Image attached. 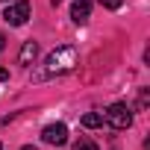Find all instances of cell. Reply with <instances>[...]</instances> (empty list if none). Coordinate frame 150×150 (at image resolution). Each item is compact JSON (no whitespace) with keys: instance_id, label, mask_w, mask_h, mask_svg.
<instances>
[{"instance_id":"1","label":"cell","mask_w":150,"mask_h":150,"mask_svg":"<svg viewBox=\"0 0 150 150\" xmlns=\"http://www.w3.org/2000/svg\"><path fill=\"white\" fill-rule=\"evenodd\" d=\"M80 62V50L74 44H59L56 50L47 53V59L41 62L38 71H33V80L35 83H44V80H53V77H65V74H71L74 68H77Z\"/></svg>"},{"instance_id":"10","label":"cell","mask_w":150,"mask_h":150,"mask_svg":"<svg viewBox=\"0 0 150 150\" xmlns=\"http://www.w3.org/2000/svg\"><path fill=\"white\" fill-rule=\"evenodd\" d=\"M6 80H9V71H6V68H0V83H6Z\"/></svg>"},{"instance_id":"3","label":"cell","mask_w":150,"mask_h":150,"mask_svg":"<svg viewBox=\"0 0 150 150\" xmlns=\"http://www.w3.org/2000/svg\"><path fill=\"white\" fill-rule=\"evenodd\" d=\"M30 15H33V6L27 0H12V6H6V12H3L6 24H12V27H24Z\"/></svg>"},{"instance_id":"14","label":"cell","mask_w":150,"mask_h":150,"mask_svg":"<svg viewBox=\"0 0 150 150\" xmlns=\"http://www.w3.org/2000/svg\"><path fill=\"white\" fill-rule=\"evenodd\" d=\"M0 150H3V144H0Z\"/></svg>"},{"instance_id":"8","label":"cell","mask_w":150,"mask_h":150,"mask_svg":"<svg viewBox=\"0 0 150 150\" xmlns=\"http://www.w3.org/2000/svg\"><path fill=\"white\" fill-rule=\"evenodd\" d=\"M74 150H97V144L91 138H80V141H74Z\"/></svg>"},{"instance_id":"7","label":"cell","mask_w":150,"mask_h":150,"mask_svg":"<svg viewBox=\"0 0 150 150\" xmlns=\"http://www.w3.org/2000/svg\"><path fill=\"white\" fill-rule=\"evenodd\" d=\"M83 127H86V129H97V127H103V115H97V112L83 115Z\"/></svg>"},{"instance_id":"6","label":"cell","mask_w":150,"mask_h":150,"mask_svg":"<svg viewBox=\"0 0 150 150\" xmlns=\"http://www.w3.org/2000/svg\"><path fill=\"white\" fill-rule=\"evenodd\" d=\"M35 56H38V44L35 41H24V47L18 53V62L21 65H30V62H35Z\"/></svg>"},{"instance_id":"5","label":"cell","mask_w":150,"mask_h":150,"mask_svg":"<svg viewBox=\"0 0 150 150\" xmlns=\"http://www.w3.org/2000/svg\"><path fill=\"white\" fill-rule=\"evenodd\" d=\"M91 15V0H74V6H71V18L74 24H86Z\"/></svg>"},{"instance_id":"9","label":"cell","mask_w":150,"mask_h":150,"mask_svg":"<svg viewBox=\"0 0 150 150\" xmlns=\"http://www.w3.org/2000/svg\"><path fill=\"white\" fill-rule=\"evenodd\" d=\"M121 3L124 0H100V6H106V9H121Z\"/></svg>"},{"instance_id":"11","label":"cell","mask_w":150,"mask_h":150,"mask_svg":"<svg viewBox=\"0 0 150 150\" xmlns=\"http://www.w3.org/2000/svg\"><path fill=\"white\" fill-rule=\"evenodd\" d=\"M3 47H6V38H3V33H0V53H3Z\"/></svg>"},{"instance_id":"2","label":"cell","mask_w":150,"mask_h":150,"mask_svg":"<svg viewBox=\"0 0 150 150\" xmlns=\"http://www.w3.org/2000/svg\"><path fill=\"white\" fill-rule=\"evenodd\" d=\"M103 121L112 127V129H129L132 127V109L127 103H112L103 115Z\"/></svg>"},{"instance_id":"15","label":"cell","mask_w":150,"mask_h":150,"mask_svg":"<svg viewBox=\"0 0 150 150\" xmlns=\"http://www.w3.org/2000/svg\"><path fill=\"white\" fill-rule=\"evenodd\" d=\"M3 3H6V0H3ZM9 3H12V0H9Z\"/></svg>"},{"instance_id":"4","label":"cell","mask_w":150,"mask_h":150,"mask_svg":"<svg viewBox=\"0 0 150 150\" xmlns=\"http://www.w3.org/2000/svg\"><path fill=\"white\" fill-rule=\"evenodd\" d=\"M41 138H44L47 144L62 147V144L68 141V127H65V124H47V127L41 129Z\"/></svg>"},{"instance_id":"12","label":"cell","mask_w":150,"mask_h":150,"mask_svg":"<svg viewBox=\"0 0 150 150\" xmlns=\"http://www.w3.org/2000/svg\"><path fill=\"white\" fill-rule=\"evenodd\" d=\"M21 150H35V147H33V144H30V147H21Z\"/></svg>"},{"instance_id":"13","label":"cell","mask_w":150,"mask_h":150,"mask_svg":"<svg viewBox=\"0 0 150 150\" xmlns=\"http://www.w3.org/2000/svg\"><path fill=\"white\" fill-rule=\"evenodd\" d=\"M59 3H62V0H53V6H59Z\"/></svg>"}]
</instances>
